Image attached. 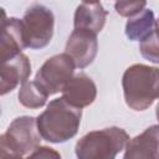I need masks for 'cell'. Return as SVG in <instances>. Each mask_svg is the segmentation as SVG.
I'll list each match as a JSON object with an SVG mask.
<instances>
[{
    "label": "cell",
    "instance_id": "cell-1",
    "mask_svg": "<svg viewBox=\"0 0 159 159\" xmlns=\"http://www.w3.org/2000/svg\"><path fill=\"white\" fill-rule=\"evenodd\" d=\"M81 118L82 108L71 104L65 97H61L52 99L36 118V122L42 139L60 144L77 134Z\"/></svg>",
    "mask_w": 159,
    "mask_h": 159
},
{
    "label": "cell",
    "instance_id": "cell-2",
    "mask_svg": "<svg viewBox=\"0 0 159 159\" xmlns=\"http://www.w3.org/2000/svg\"><path fill=\"white\" fill-rule=\"evenodd\" d=\"M122 87L127 106L133 111H145L159 98V68L132 65L123 73Z\"/></svg>",
    "mask_w": 159,
    "mask_h": 159
},
{
    "label": "cell",
    "instance_id": "cell-3",
    "mask_svg": "<svg viewBox=\"0 0 159 159\" xmlns=\"http://www.w3.org/2000/svg\"><path fill=\"white\" fill-rule=\"evenodd\" d=\"M129 140L128 133L119 127L92 130L83 135L75 147L80 159H113L125 149Z\"/></svg>",
    "mask_w": 159,
    "mask_h": 159
},
{
    "label": "cell",
    "instance_id": "cell-4",
    "mask_svg": "<svg viewBox=\"0 0 159 159\" xmlns=\"http://www.w3.org/2000/svg\"><path fill=\"white\" fill-rule=\"evenodd\" d=\"M41 134L37 128L36 118L22 116L15 118L6 132L0 137L1 158H22L40 145Z\"/></svg>",
    "mask_w": 159,
    "mask_h": 159
},
{
    "label": "cell",
    "instance_id": "cell-5",
    "mask_svg": "<svg viewBox=\"0 0 159 159\" xmlns=\"http://www.w3.org/2000/svg\"><path fill=\"white\" fill-rule=\"evenodd\" d=\"M21 20L27 48L41 50L50 43L55 31V15L51 9L35 4L25 11Z\"/></svg>",
    "mask_w": 159,
    "mask_h": 159
},
{
    "label": "cell",
    "instance_id": "cell-6",
    "mask_svg": "<svg viewBox=\"0 0 159 159\" xmlns=\"http://www.w3.org/2000/svg\"><path fill=\"white\" fill-rule=\"evenodd\" d=\"M76 63L72 57L63 52L47 58L35 76V82L48 94L62 92L66 83L75 75Z\"/></svg>",
    "mask_w": 159,
    "mask_h": 159
},
{
    "label": "cell",
    "instance_id": "cell-7",
    "mask_svg": "<svg viewBox=\"0 0 159 159\" xmlns=\"http://www.w3.org/2000/svg\"><path fill=\"white\" fill-rule=\"evenodd\" d=\"M65 52L68 53L78 68H86L89 66L98 52L97 34L89 30L75 29L70 35Z\"/></svg>",
    "mask_w": 159,
    "mask_h": 159
},
{
    "label": "cell",
    "instance_id": "cell-8",
    "mask_svg": "<svg viewBox=\"0 0 159 159\" xmlns=\"http://www.w3.org/2000/svg\"><path fill=\"white\" fill-rule=\"evenodd\" d=\"M124 159H159V124L148 127L128 140Z\"/></svg>",
    "mask_w": 159,
    "mask_h": 159
},
{
    "label": "cell",
    "instance_id": "cell-9",
    "mask_svg": "<svg viewBox=\"0 0 159 159\" xmlns=\"http://www.w3.org/2000/svg\"><path fill=\"white\" fill-rule=\"evenodd\" d=\"M31 75V63L26 55L22 52L12 58L1 62V83L0 93L5 96L6 93L14 91L19 84L27 81Z\"/></svg>",
    "mask_w": 159,
    "mask_h": 159
},
{
    "label": "cell",
    "instance_id": "cell-10",
    "mask_svg": "<svg viewBox=\"0 0 159 159\" xmlns=\"http://www.w3.org/2000/svg\"><path fill=\"white\" fill-rule=\"evenodd\" d=\"M4 19L1 22V62L9 58L15 57L21 53V51L26 47L25 36H24V26L22 20L16 17L6 19L5 11H2Z\"/></svg>",
    "mask_w": 159,
    "mask_h": 159
},
{
    "label": "cell",
    "instance_id": "cell-11",
    "mask_svg": "<svg viewBox=\"0 0 159 159\" xmlns=\"http://www.w3.org/2000/svg\"><path fill=\"white\" fill-rule=\"evenodd\" d=\"M65 97L71 104L84 108L92 104L97 97V86L86 73H77L66 83L62 89Z\"/></svg>",
    "mask_w": 159,
    "mask_h": 159
},
{
    "label": "cell",
    "instance_id": "cell-12",
    "mask_svg": "<svg viewBox=\"0 0 159 159\" xmlns=\"http://www.w3.org/2000/svg\"><path fill=\"white\" fill-rule=\"evenodd\" d=\"M107 15L108 12L107 10H104L101 2H93V4L83 2L78 5L75 11L73 26L75 29L89 30L98 34L106 24Z\"/></svg>",
    "mask_w": 159,
    "mask_h": 159
},
{
    "label": "cell",
    "instance_id": "cell-13",
    "mask_svg": "<svg viewBox=\"0 0 159 159\" xmlns=\"http://www.w3.org/2000/svg\"><path fill=\"white\" fill-rule=\"evenodd\" d=\"M155 29L154 12L150 9H144L138 15L129 17L125 24V35L130 41L144 40Z\"/></svg>",
    "mask_w": 159,
    "mask_h": 159
},
{
    "label": "cell",
    "instance_id": "cell-14",
    "mask_svg": "<svg viewBox=\"0 0 159 159\" xmlns=\"http://www.w3.org/2000/svg\"><path fill=\"white\" fill-rule=\"evenodd\" d=\"M17 97H19V102L24 107L37 109L46 104L48 94L35 81H31V82L26 81L25 83L21 84Z\"/></svg>",
    "mask_w": 159,
    "mask_h": 159
},
{
    "label": "cell",
    "instance_id": "cell-15",
    "mask_svg": "<svg viewBox=\"0 0 159 159\" xmlns=\"http://www.w3.org/2000/svg\"><path fill=\"white\" fill-rule=\"evenodd\" d=\"M139 51L145 60L153 63H159V27H155L144 40L140 41Z\"/></svg>",
    "mask_w": 159,
    "mask_h": 159
},
{
    "label": "cell",
    "instance_id": "cell-16",
    "mask_svg": "<svg viewBox=\"0 0 159 159\" xmlns=\"http://www.w3.org/2000/svg\"><path fill=\"white\" fill-rule=\"evenodd\" d=\"M147 0H117L114 9L119 16L133 17L145 9Z\"/></svg>",
    "mask_w": 159,
    "mask_h": 159
},
{
    "label": "cell",
    "instance_id": "cell-17",
    "mask_svg": "<svg viewBox=\"0 0 159 159\" xmlns=\"http://www.w3.org/2000/svg\"><path fill=\"white\" fill-rule=\"evenodd\" d=\"M29 158H61V154L58 152H56L55 149L50 148V147H43V145H37L30 154Z\"/></svg>",
    "mask_w": 159,
    "mask_h": 159
},
{
    "label": "cell",
    "instance_id": "cell-18",
    "mask_svg": "<svg viewBox=\"0 0 159 159\" xmlns=\"http://www.w3.org/2000/svg\"><path fill=\"white\" fill-rule=\"evenodd\" d=\"M83 2H87V4H93V2H99V0H82Z\"/></svg>",
    "mask_w": 159,
    "mask_h": 159
},
{
    "label": "cell",
    "instance_id": "cell-19",
    "mask_svg": "<svg viewBox=\"0 0 159 159\" xmlns=\"http://www.w3.org/2000/svg\"><path fill=\"white\" fill-rule=\"evenodd\" d=\"M155 116H157V119L159 120V103L157 104V109H155Z\"/></svg>",
    "mask_w": 159,
    "mask_h": 159
},
{
    "label": "cell",
    "instance_id": "cell-20",
    "mask_svg": "<svg viewBox=\"0 0 159 159\" xmlns=\"http://www.w3.org/2000/svg\"><path fill=\"white\" fill-rule=\"evenodd\" d=\"M155 27H159V19L155 20Z\"/></svg>",
    "mask_w": 159,
    "mask_h": 159
}]
</instances>
